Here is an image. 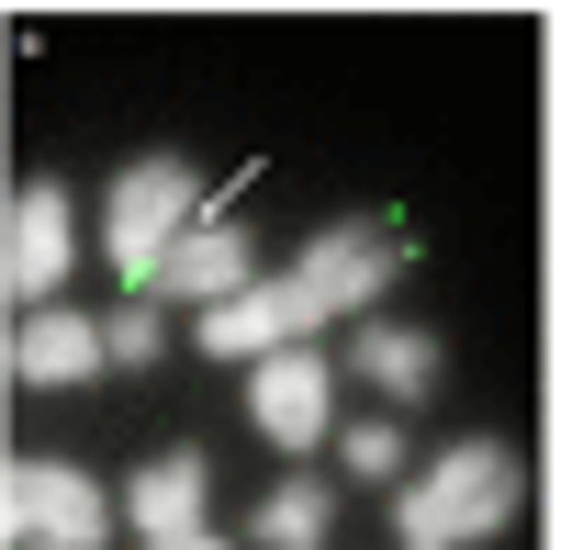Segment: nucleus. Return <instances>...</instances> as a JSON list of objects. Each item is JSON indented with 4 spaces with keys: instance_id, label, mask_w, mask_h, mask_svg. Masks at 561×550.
<instances>
[{
    "instance_id": "f257e3e1",
    "label": "nucleus",
    "mask_w": 561,
    "mask_h": 550,
    "mask_svg": "<svg viewBox=\"0 0 561 550\" xmlns=\"http://www.w3.org/2000/svg\"><path fill=\"white\" fill-rule=\"evenodd\" d=\"M382 282H393V225H382V214H337L293 270H280V282H248V293L203 303V348H214V359L293 348V337H314V326H337V314H359Z\"/></svg>"
},
{
    "instance_id": "f03ea898",
    "label": "nucleus",
    "mask_w": 561,
    "mask_h": 550,
    "mask_svg": "<svg viewBox=\"0 0 561 550\" xmlns=\"http://www.w3.org/2000/svg\"><path fill=\"white\" fill-rule=\"evenodd\" d=\"M517 506H528V461H517L505 438H460V449H438L415 483H393V539H415V550H438V539H494Z\"/></svg>"
},
{
    "instance_id": "7ed1b4c3",
    "label": "nucleus",
    "mask_w": 561,
    "mask_h": 550,
    "mask_svg": "<svg viewBox=\"0 0 561 550\" xmlns=\"http://www.w3.org/2000/svg\"><path fill=\"white\" fill-rule=\"evenodd\" d=\"M214 214V180L192 158H147L135 180H113V282H147V270L169 259V237H192V225Z\"/></svg>"
},
{
    "instance_id": "20e7f679",
    "label": "nucleus",
    "mask_w": 561,
    "mask_h": 550,
    "mask_svg": "<svg viewBox=\"0 0 561 550\" xmlns=\"http://www.w3.org/2000/svg\"><path fill=\"white\" fill-rule=\"evenodd\" d=\"M325 416H337V359H314L304 337L248 359V427H259L270 449H314Z\"/></svg>"
},
{
    "instance_id": "39448f33",
    "label": "nucleus",
    "mask_w": 561,
    "mask_h": 550,
    "mask_svg": "<svg viewBox=\"0 0 561 550\" xmlns=\"http://www.w3.org/2000/svg\"><path fill=\"white\" fill-rule=\"evenodd\" d=\"M12 539H57V550H90L113 539V494L90 483L79 461H12V494H0Z\"/></svg>"
},
{
    "instance_id": "423d86ee",
    "label": "nucleus",
    "mask_w": 561,
    "mask_h": 550,
    "mask_svg": "<svg viewBox=\"0 0 561 550\" xmlns=\"http://www.w3.org/2000/svg\"><path fill=\"white\" fill-rule=\"evenodd\" d=\"M259 282V248L237 237V225H192V237H169V259L147 270V282H135V293H158V303H225V293H248Z\"/></svg>"
},
{
    "instance_id": "0eeeda50",
    "label": "nucleus",
    "mask_w": 561,
    "mask_h": 550,
    "mask_svg": "<svg viewBox=\"0 0 561 550\" xmlns=\"http://www.w3.org/2000/svg\"><path fill=\"white\" fill-rule=\"evenodd\" d=\"M203 506H214L203 449H158V461L124 483V517H135V539H158V550H192V539H203Z\"/></svg>"
},
{
    "instance_id": "6e6552de",
    "label": "nucleus",
    "mask_w": 561,
    "mask_h": 550,
    "mask_svg": "<svg viewBox=\"0 0 561 550\" xmlns=\"http://www.w3.org/2000/svg\"><path fill=\"white\" fill-rule=\"evenodd\" d=\"M102 359H113V337L90 326V314L34 303V314H23V337H12V382H23V393H79Z\"/></svg>"
},
{
    "instance_id": "1a4fd4ad",
    "label": "nucleus",
    "mask_w": 561,
    "mask_h": 550,
    "mask_svg": "<svg viewBox=\"0 0 561 550\" xmlns=\"http://www.w3.org/2000/svg\"><path fill=\"white\" fill-rule=\"evenodd\" d=\"M68 237H79L68 192H57V180H34V192L12 203V270H0V282H12V303H45V293L68 282Z\"/></svg>"
},
{
    "instance_id": "9d476101",
    "label": "nucleus",
    "mask_w": 561,
    "mask_h": 550,
    "mask_svg": "<svg viewBox=\"0 0 561 550\" xmlns=\"http://www.w3.org/2000/svg\"><path fill=\"white\" fill-rule=\"evenodd\" d=\"M348 359L370 371V393H382V404H427V393H438V337H427V326H382V314H370Z\"/></svg>"
},
{
    "instance_id": "9b49d317",
    "label": "nucleus",
    "mask_w": 561,
    "mask_h": 550,
    "mask_svg": "<svg viewBox=\"0 0 561 550\" xmlns=\"http://www.w3.org/2000/svg\"><path fill=\"white\" fill-rule=\"evenodd\" d=\"M325 528H337V483H314V472L270 483L259 517H248V539H270V550H304V539H325Z\"/></svg>"
},
{
    "instance_id": "f8f14e48",
    "label": "nucleus",
    "mask_w": 561,
    "mask_h": 550,
    "mask_svg": "<svg viewBox=\"0 0 561 550\" xmlns=\"http://www.w3.org/2000/svg\"><path fill=\"white\" fill-rule=\"evenodd\" d=\"M337 449H348V483H393V472H404V438H393V416H359Z\"/></svg>"
},
{
    "instance_id": "ddd939ff",
    "label": "nucleus",
    "mask_w": 561,
    "mask_h": 550,
    "mask_svg": "<svg viewBox=\"0 0 561 550\" xmlns=\"http://www.w3.org/2000/svg\"><path fill=\"white\" fill-rule=\"evenodd\" d=\"M102 337H113V371H135V359H158V293H147V303H124V314H113Z\"/></svg>"
}]
</instances>
